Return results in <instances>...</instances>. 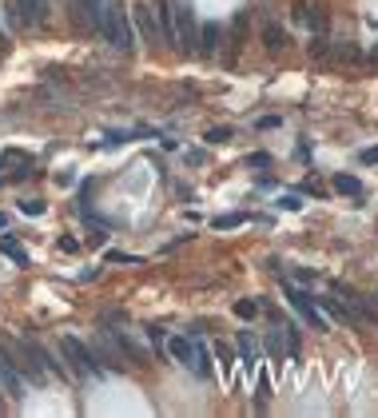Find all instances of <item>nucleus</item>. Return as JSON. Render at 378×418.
<instances>
[{
  "label": "nucleus",
  "instance_id": "nucleus-1",
  "mask_svg": "<svg viewBox=\"0 0 378 418\" xmlns=\"http://www.w3.org/2000/svg\"><path fill=\"white\" fill-rule=\"evenodd\" d=\"M100 33L111 48L132 52L136 48V28H132V12H127L124 0H104V12H100Z\"/></svg>",
  "mask_w": 378,
  "mask_h": 418
},
{
  "label": "nucleus",
  "instance_id": "nucleus-2",
  "mask_svg": "<svg viewBox=\"0 0 378 418\" xmlns=\"http://www.w3.org/2000/svg\"><path fill=\"white\" fill-rule=\"evenodd\" d=\"M172 17H175V48L191 52L195 48V12L183 0H172Z\"/></svg>",
  "mask_w": 378,
  "mask_h": 418
},
{
  "label": "nucleus",
  "instance_id": "nucleus-3",
  "mask_svg": "<svg viewBox=\"0 0 378 418\" xmlns=\"http://www.w3.org/2000/svg\"><path fill=\"white\" fill-rule=\"evenodd\" d=\"M287 303L303 315V322H311V327H318V331H327V319H323V311L315 307V299H311L307 291H299V287H291V283H287Z\"/></svg>",
  "mask_w": 378,
  "mask_h": 418
},
{
  "label": "nucleus",
  "instance_id": "nucleus-4",
  "mask_svg": "<svg viewBox=\"0 0 378 418\" xmlns=\"http://www.w3.org/2000/svg\"><path fill=\"white\" fill-rule=\"evenodd\" d=\"M60 351L68 354V363H72V370H76V374H96V358H92V351H88V347H84V343H80V338H64L60 343Z\"/></svg>",
  "mask_w": 378,
  "mask_h": 418
},
{
  "label": "nucleus",
  "instance_id": "nucleus-5",
  "mask_svg": "<svg viewBox=\"0 0 378 418\" xmlns=\"http://www.w3.org/2000/svg\"><path fill=\"white\" fill-rule=\"evenodd\" d=\"M96 367L104 363L108 370H124V363H120V354H116V347H111V331H96Z\"/></svg>",
  "mask_w": 378,
  "mask_h": 418
},
{
  "label": "nucleus",
  "instance_id": "nucleus-6",
  "mask_svg": "<svg viewBox=\"0 0 378 418\" xmlns=\"http://www.w3.org/2000/svg\"><path fill=\"white\" fill-rule=\"evenodd\" d=\"M16 12L28 28H40L48 24V0H16Z\"/></svg>",
  "mask_w": 378,
  "mask_h": 418
},
{
  "label": "nucleus",
  "instance_id": "nucleus-7",
  "mask_svg": "<svg viewBox=\"0 0 378 418\" xmlns=\"http://www.w3.org/2000/svg\"><path fill=\"white\" fill-rule=\"evenodd\" d=\"M223 44V24L219 20H207L204 28H199V56H215Z\"/></svg>",
  "mask_w": 378,
  "mask_h": 418
},
{
  "label": "nucleus",
  "instance_id": "nucleus-8",
  "mask_svg": "<svg viewBox=\"0 0 378 418\" xmlns=\"http://www.w3.org/2000/svg\"><path fill=\"white\" fill-rule=\"evenodd\" d=\"M295 17H299L303 24H307V28H327V8H323L318 0H299Z\"/></svg>",
  "mask_w": 378,
  "mask_h": 418
},
{
  "label": "nucleus",
  "instance_id": "nucleus-9",
  "mask_svg": "<svg viewBox=\"0 0 378 418\" xmlns=\"http://www.w3.org/2000/svg\"><path fill=\"white\" fill-rule=\"evenodd\" d=\"M76 17L84 28H100V12H104V0H72Z\"/></svg>",
  "mask_w": 378,
  "mask_h": 418
},
{
  "label": "nucleus",
  "instance_id": "nucleus-10",
  "mask_svg": "<svg viewBox=\"0 0 378 418\" xmlns=\"http://www.w3.org/2000/svg\"><path fill=\"white\" fill-rule=\"evenodd\" d=\"M188 370H195L199 379L211 374V351H207V343H199V338H191V363H188Z\"/></svg>",
  "mask_w": 378,
  "mask_h": 418
},
{
  "label": "nucleus",
  "instance_id": "nucleus-11",
  "mask_svg": "<svg viewBox=\"0 0 378 418\" xmlns=\"http://www.w3.org/2000/svg\"><path fill=\"white\" fill-rule=\"evenodd\" d=\"M132 20H136V24H140V33L143 36H156V8H152V4H132Z\"/></svg>",
  "mask_w": 378,
  "mask_h": 418
},
{
  "label": "nucleus",
  "instance_id": "nucleus-12",
  "mask_svg": "<svg viewBox=\"0 0 378 418\" xmlns=\"http://www.w3.org/2000/svg\"><path fill=\"white\" fill-rule=\"evenodd\" d=\"M327 60H331V64H359L363 52L354 48V44H334V48L327 52Z\"/></svg>",
  "mask_w": 378,
  "mask_h": 418
},
{
  "label": "nucleus",
  "instance_id": "nucleus-13",
  "mask_svg": "<svg viewBox=\"0 0 378 418\" xmlns=\"http://www.w3.org/2000/svg\"><path fill=\"white\" fill-rule=\"evenodd\" d=\"M0 379L8 383V390H12V399H24V383H20V374H16V367L8 363V358H0Z\"/></svg>",
  "mask_w": 378,
  "mask_h": 418
},
{
  "label": "nucleus",
  "instance_id": "nucleus-14",
  "mask_svg": "<svg viewBox=\"0 0 378 418\" xmlns=\"http://www.w3.org/2000/svg\"><path fill=\"white\" fill-rule=\"evenodd\" d=\"M168 351H172L175 358H179V363L188 367V363H191V338H183V335H172V338H168Z\"/></svg>",
  "mask_w": 378,
  "mask_h": 418
},
{
  "label": "nucleus",
  "instance_id": "nucleus-15",
  "mask_svg": "<svg viewBox=\"0 0 378 418\" xmlns=\"http://www.w3.org/2000/svg\"><path fill=\"white\" fill-rule=\"evenodd\" d=\"M0 255H8L12 263H28V255H24V247H20L16 239H8V235L0 239Z\"/></svg>",
  "mask_w": 378,
  "mask_h": 418
},
{
  "label": "nucleus",
  "instance_id": "nucleus-16",
  "mask_svg": "<svg viewBox=\"0 0 378 418\" xmlns=\"http://www.w3.org/2000/svg\"><path fill=\"white\" fill-rule=\"evenodd\" d=\"M334 188H339L343 195H363V183H359L354 176H334Z\"/></svg>",
  "mask_w": 378,
  "mask_h": 418
},
{
  "label": "nucleus",
  "instance_id": "nucleus-17",
  "mask_svg": "<svg viewBox=\"0 0 378 418\" xmlns=\"http://www.w3.org/2000/svg\"><path fill=\"white\" fill-rule=\"evenodd\" d=\"M263 36H267V48H275V52L287 44V33L279 28V24H267V33H263Z\"/></svg>",
  "mask_w": 378,
  "mask_h": 418
},
{
  "label": "nucleus",
  "instance_id": "nucleus-18",
  "mask_svg": "<svg viewBox=\"0 0 378 418\" xmlns=\"http://www.w3.org/2000/svg\"><path fill=\"white\" fill-rule=\"evenodd\" d=\"M235 315L239 319H255V315H259V303H255V299H243V303H235Z\"/></svg>",
  "mask_w": 378,
  "mask_h": 418
},
{
  "label": "nucleus",
  "instance_id": "nucleus-19",
  "mask_svg": "<svg viewBox=\"0 0 378 418\" xmlns=\"http://www.w3.org/2000/svg\"><path fill=\"white\" fill-rule=\"evenodd\" d=\"M215 358L223 363V370H231V363H235V351H231L227 343H219V347H215Z\"/></svg>",
  "mask_w": 378,
  "mask_h": 418
},
{
  "label": "nucleus",
  "instance_id": "nucleus-20",
  "mask_svg": "<svg viewBox=\"0 0 378 418\" xmlns=\"http://www.w3.org/2000/svg\"><path fill=\"white\" fill-rule=\"evenodd\" d=\"M207 140H211V144H227V140H231V128H211Z\"/></svg>",
  "mask_w": 378,
  "mask_h": 418
},
{
  "label": "nucleus",
  "instance_id": "nucleus-21",
  "mask_svg": "<svg viewBox=\"0 0 378 418\" xmlns=\"http://www.w3.org/2000/svg\"><path fill=\"white\" fill-rule=\"evenodd\" d=\"M239 347H243V363H255V343H251V335L239 338Z\"/></svg>",
  "mask_w": 378,
  "mask_h": 418
},
{
  "label": "nucleus",
  "instance_id": "nucleus-22",
  "mask_svg": "<svg viewBox=\"0 0 378 418\" xmlns=\"http://www.w3.org/2000/svg\"><path fill=\"white\" fill-rule=\"evenodd\" d=\"M239 224H243V215H219V219H215L219 231H223V227H239Z\"/></svg>",
  "mask_w": 378,
  "mask_h": 418
},
{
  "label": "nucleus",
  "instance_id": "nucleus-23",
  "mask_svg": "<svg viewBox=\"0 0 378 418\" xmlns=\"http://www.w3.org/2000/svg\"><path fill=\"white\" fill-rule=\"evenodd\" d=\"M40 211H44L40 199H24V215H40Z\"/></svg>",
  "mask_w": 378,
  "mask_h": 418
},
{
  "label": "nucleus",
  "instance_id": "nucleus-24",
  "mask_svg": "<svg viewBox=\"0 0 378 418\" xmlns=\"http://www.w3.org/2000/svg\"><path fill=\"white\" fill-rule=\"evenodd\" d=\"M279 208H291V211H299L303 203H299V195H283V199H279Z\"/></svg>",
  "mask_w": 378,
  "mask_h": 418
},
{
  "label": "nucleus",
  "instance_id": "nucleus-25",
  "mask_svg": "<svg viewBox=\"0 0 378 418\" xmlns=\"http://www.w3.org/2000/svg\"><path fill=\"white\" fill-rule=\"evenodd\" d=\"M363 163H378V147H366V152H363Z\"/></svg>",
  "mask_w": 378,
  "mask_h": 418
},
{
  "label": "nucleus",
  "instance_id": "nucleus-26",
  "mask_svg": "<svg viewBox=\"0 0 378 418\" xmlns=\"http://www.w3.org/2000/svg\"><path fill=\"white\" fill-rule=\"evenodd\" d=\"M4 52H8V33L0 28V56H4Z\"/></svg>",
  "mask_w": 378,
  "mask_h": 418
},
{
  "label": "nucleus",
  "instance_id": "nucleus-27",
  "mask_svg": "<svg viewBox=\"0 0 378 418\" xmlns=\"http://www.w3.org/2000/svg\"><path fill=\"white\" fill-rule=\"evenodd\" d=\"M4 224H8V219H4V215H0V227H4Z\"/></svg>",
  "mask_w": 378,
  "mask_h": 418
}]
</instances>
